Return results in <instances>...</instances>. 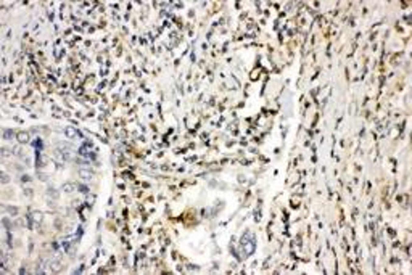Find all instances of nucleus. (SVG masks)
Returning <instances> with one entry per match:
<instances>
[{"label":"nucleus","instance_id":"obj_4","mask_svg":"<svg viewBox=\"0 0 412 275\" xmlns=\"http://www.w3.org/2000/svg\"><path fill=\"white\" fill-rule=\"evenodd\" d=\"M16 138H18L19 143H27L29 142V134L27 132H19L18 135H16Z\"/></svg>","mask_w":412,"mask_h":275},{"label":"nucleus","instance_id":"obj_8","mask_svg":"<svg viewBox=\"0 0 412 275\" xmlns=\"http://www.w3.org/2000/svg\"><path fill=\"white\" fill-rule=\"evenodd\" d=\"M3 137L7 138V140H10V137H13V134H11L10 131H5V132H3Z\"/></svg>","mask_w":412,"mask_h":275},{"label":"nucleus","instance_id":"obj_7","mask_svg":"<svg viewBox=\"0 0 412 275\" xmlns=\"http://www.w3.org/2000/svg\"><path fill=\"white\" fill-rule=\"evenodd\" d=\"M76 187H77V185H74V183H65L63 185V190H65V192H72Z\"/></svg>","mask_w":412,"mask_h":275},{"label":"nucleus","instance_id":"obj_5","mask_svg":"<svg viewBox=\"0 0 412 275\" xmlns=\"http://www.w3.org/2000/svg\"><path fill=\"white\" fill-rule=\"evenodd\" d=\"M65 134H66V135L69 137V138H74V137L79 135V132L76 131V129H72V127H66V129H65Z\"/></svg>","mask_w":412,"mask_h":275},{"label":"nucleus","instance_id":"obj_1","mask_svg":"<svg viewBox=\"0 0 412 275\" xmlns=\"http://www.w3.org/2000/svg\"><path fill=\"white\" fill-rule=\"evenodd\" d=\"M255 238H253L251 233H246L243 238H241V246H243V256H250L253 251H255Z\"/></svg>","mask_w":412,"mask_h":275},{"label":"nucleus","instance_id":"obj_6","mask_svg":"<svg viewBox=\"0 0 412 275\" xmlns=\"http://www.w3.org/2000/svg\"><path fill=\"white\" fill-rule=\"evenodd\" d=\"M79 155H81V156H84V158H90V156H92V153L89 151V147H86V145L79 148Z\"/></svg>","mask_w":412,"mask_h":275},{"label":"nucleus","instance_id":"obj_2","mask_svg":"<svg viewBox=\"0 0 412 275\" xmlns=\"http://www.w3.org/2000/svg\"><path fill=\"white\" fill-rule=\"evenodd\" d=\"M53 159L58 161V162H65V161H68L66 156H65V153H63L61 150H55V151H53Z\"/></svg>","mask_w":412,"mask_h":275},{"label":"nucleus","instance_id":"obj_3","mask_svg":"<svg viewBox=\"0 0 412 275\" xmlns=\"http://www.w3.org/2000/svg\"><path fill=\"white\" fill-rule=\"evenodd\" d=\"M79 176H81V177H82L86 182H89L90 179L93 177V174L90 172V171H87V169H81V171H79Z\"/></svg>","mask_w":412,"mask_h":275},{"label":"nucleus","instance_id":"obj_9","mask_svg":"<svg viewBox=\"0 0 412 275\" xmlns=\"http://www.w3.org/2000/svg\"><path fill=\"white\" fill-rule=\"evenodd\" d=\"M2 177H3V179H2V182H3V183H5V182H8V177H7V174H3Z\"/></svg>","mask_w":412,"mask_h":275}]
</instances>
